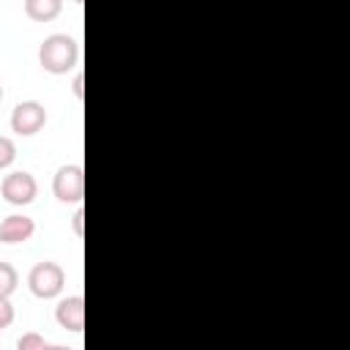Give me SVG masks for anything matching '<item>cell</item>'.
<instances>
[{"label": "cell", "instance_id": "obj_7", "mask_svg": "<svg viewBox=\"0 0 350 350\" xmlns=\"http://www.w3.org/2000/svg\"><path fill=\"white\" fill-rule=\"evenodd\" d=\"M36 232V221L25 213H11L0 221V241L3 243H22Z\"/></svg>", "mask_w": 350, "mask_h": 350}, {"label": "cell", "instance_id": "obj_16", "mask_svg": "<svg viewBox=\"0 0 350 350\" xmlns=\"http://www.w3.org/2000/svg\"><path fill=\"white\" fill-rule=\"evenodd\" d=\"M0 101H3V85H0Z\"/></svg>", "mask_w": 350, "mask_h": 350}, {"label": "cell", "instance_id": "obj_15", "mask_svg": "<svg viewBox=\"0 0 350 350\" xmlns=\"http://www.w3.org/2000/svg\"><path fill=\"white\" fill-rule=\"evenodd\" d=\"M46 350H74V347H68V345H46Z\"/></svg>", "mask_w": 350, "mask_h": 350}, {"label": "cell", "instance_id": "obj_9", "mask_svg": "<svg viewBox=\"0 0 350 350\" xmlns=\"http://www.w3.org/2000/svg\"><path fill=\"white\" fill-rule=\"evenodd\" d=\"M19 284V276H16V268L11 262H0V298H8Z\"/></svg>", "mask_w": 350, "mask_h": 350}, {"label": "cell", "instance_id": "obj_5", "mask_svg": "<svg viewBox=\"0 0 350 350\" xmlns=\"http://www.w3.org/2000/svg\"><path fill=\"white\" fill-rule=\"evenodd\" d=\"M44 123H46V109L38 101H19L11 112V129L22 137H30V134L41 131Z\"/></svg>", "mask_w": 350, "mask_h": 350}, {"label": "cell", "instance_id": "obj_13", "mask_svg": "<svg viewBox=\"0 0 350 350\" xmlns=\"http://www.w3.org/2000/svg\"><path fill=\"white\" fill-rule=\"evenodd\" d=\"M82 219H85V211L79 208V211L74 213V221H71V224H74V232H77V235H82V232H85V230H82Z\"/></svg>", "mask_w": 350, "mask_h": 350}, {"label": "cell", "instance_id": "obj_1", "mask_svg": "<svg viewBox=\"0 0 350 350\" xmlns=\"http://www.w3.org/2000/svg\"><path fill=\"white\" fill-rule=\"evenodd\" d=\"M77 60H79V46L66 33H52L38 46V63L49 74H66L77 66Z\"/></svg>", "mask_w": 350, "mask_h": 350}, {"label": "cell", "instance_id": "obj_11", "mask_svg": "<svg viewBox=\"0 0 350 350\" xmlns=\"http://www.w3.org/2000/svg\"><path fill=\"white\" fill-rule=\"evenodd\" d=\"M14 159H16V145H14V139L0 137V170L8 167Z\"/></svg>", "mask_w": 350, "mask_h": 350}, {"label": "cell", "instance_id": "obj_10", "mask_svg": "<svg viewBox=\"0 0 350 350\" xmlns=\"http://www.w3.org/2000/svg\"><path fill=\"white\" fill-rule=\"evenodd\" d=\"M16 350H46V342H44V336H41V334L27 331V334H22V336H19Z\"/></svg>", "mask_w": 350, "mask_h": 350}, {"label": "cell", "instance_id": "obj_6", "mask_svg": "<svg viewBox=\"0 0 350 350\" xmlns=\"http://www.w3.org/2000/svg\"><path fill=\"white\" fill-rule=\"evenodd\" d=\"M55 320L66 331H82L85 328V298L68 295L55 306Z\"/></svg>", "mask_w": 350, "mask_h": 350}, {"label": "cell", "instance_id": "obj_4", "mask_svg": "<svg viewBox=\"0 0 350 350\" xmlns=\"http://www.w3.org/2000/svg\"><path fill=\"white\" fill-rule=\"evenodd\" d=\"M0 194H3V200L11 202V205H30V202L36 200V194H38V183H36V178H33L30 172L14 170V172H8V175L3 178Z\"/></svg>", "mask_w": 350, "mask_h": 350}, {"label": "cell", "instance_id": "obj_8", "mask_svg": "<svg viewBox=\"0 0 350 350\" xmlns=\"http://www.w3.org/2000/svg\"><path fill=\"white\" fill-rule=\"evenodd\" d=\"M60 0H25V14L36 22H49L60 14Z\"/></svg>", "mask_w": 350, "mask_h": 350}, {"label": "cell", "instance_id": "obj_14", "mask_svg": "<svg viewBox=\"0 0 350 350\" xmlns=\"http://www.w3.org/2000/svg\"><path fill=\"white\" fill-rule=\"evenodd\" d=\"M82 82H85V77H82V74H77V77H74V96H77V98H82V96H85Z\"/></svg>", "mask_w": 350, "mask_h": 350}, {"label": "cell", "instance_id": "obj_12", "mask_svg": "<svg viewBox=\"0 0 350 350\" xmlns=\"http://www.w3.org/2000/svg\"><path fill=\"white\" fill-rule=\"evenodd\" d=\"M14 323V306L8 298H0V328H8Z\"/></svg>", "mask_w": 350, "mask_h": 350}, {"label": "cell", "instance_id": "obj_2", "mask_svg": "<svg viewBox=\"0 0 350 350\" xmlns=\"http://www.w3.org/2000/svg\"><path fill=\"white\" fill-rule=\"evenodd\" d=\"M66 284V271L52 262V260H44V262H36L27 273V287L36 298H55Z\"/></svg>", "mask_w": 350, "mask_h": 350}, {"label": "cell", "instance_id": "obj_3", "mask_svg": "<svg viewBox=\"0 0 350 350\" xmlns=\"http://www.w3.org/2000/svg\"><path fill=\"white\" fill-rule=\"evenodd\" d=\"M52 191L60 202H79L85 197V172L79 164H63L52 178Z\"/></svg>", "mask_w": 350, "mask_h": 350}]
</instances>
